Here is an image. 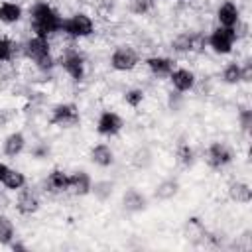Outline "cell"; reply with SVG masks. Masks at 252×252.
<instances>
[{"instance_id":"6da1fadb","label":"cell","mask_w":252,"mask_h":252,"mask_svg":"<svg viewBox=\"0 0 252 252\" xmlns=\"http://www.w3.org/2000/svg\"><path fill=\"white\" fill-rule=\"evenodd\" d=\"M28 16H30V28H32V33L33 35L51 39L53 35L61 33L63 16H61V12L51 2H47V0H35L30 6Z\"/></svg>"},{"instance_id":"7a4b0ae2","label":"cell","mask_w":252,"mask_h":252,"mask_svg":"<svg viewBox=\"0 0 252 252\" xmlns=\"http://www.w3.org/2000/svg\"><path fill=\"white\" fill-rule=\"evenodd\" d=\"M22 55L39 73H51L57 65V57L53 55L51 41L47 37H39V35H33V33L22 43Z\"/></svg>"},{"instance_id":"3957f363","label":"cell","mask_w":252,"mask_h":252,"mask_svg":"<svg viewBox=\"0 0 252 252\" xmlns=\"http://www.w3.org/2000/svg\"><path fill=\"white\" fill-rule=\"evenodd\" d=\"M57 65L63 69V73L69 77V81L81 85L87 79V57L77 45H67L63 47Z\"/></svg>"},{"instance_id":"277c9868","label":"cell","mask_w":252,"mask_h":252,"mask_svg":"<svg viewBox=\"0 0 252 252\" xmlns=\"http://www.w3.org/2000/svg\"><path fill=\"white\" fill-rule=\"evenodd\" d=\"M96 32V24L91 14L87 12H73L69 16H63V28L61 33L71 41H81L91 37Z\"/></svg>"},{"instance_id":"5b68a950","label":"cell","mask_w":252,"mask_h":252,"mask_svg":"<svg viewBox=\"0 0 252 252\" xmlns=\"http://www.w3.org/2000/svg\"><path fill=\"white\" fill-rule=\"evenodd\" d=\"M47 122L55 128H77L81 124V108L79 104L75 102H57L49 108V116H47Z\"/></svg>"},{"instance_id":"8992f818","label":"cell","mask_w":252,"mask_h":252,"mask_svg":"<svg viewBox=\"0 0 252 252\" xmlns=\"http://www.w3.org/2000/svg\"><path fill=\"white\" fill-rule=\"evenodd\" d=\"M108 65L114 73H132L140 65V53L130 43L116 45L108 55Z\"/></svg>"},{"instance_id":"52a82bcc","label":"cell","mask_w":252,"mask_h":252,"mask_svg":"<svg viewBox=\"0 0 252 252\" xmlns=\"http://www.w3.org/2000/svg\"><path fill=\"white\" fill-rule=\"evenodd\" d=\"M238 43L236 30L215 26L207 33V49H211L215 55H230L234 51V45Z\"/></svg>"},{"instance_id":"ba28073f","label":"cell","mask_w":252,"mask_h":252,"mask_svg":"<svg viewBox=\"0 0 252 252\" xmlns=\"http://www.w3.org/2000/svg\"><path fill=\"white\" fill-rule=\"evenodd\" d=\"M205 161H207V165L211 169L220 171V169H226L234 161V152H232V148L226 142L215 140L205 150Z\"/></svg>"},{"instance_id":"9c48e42d","label":"cell","mask_w":252,"mask_h":252,"mask_svg":"<svg viewBox=\"0 0 252 252\" xmlns=\"http://www.w3.org/2000/svg\"><path fill=\"white\" fill-rule=\"evenodd\" d=\"M94 130H96V134L102 136V138H114V136H118V134L124 130V118H122L116 110L104 108V110H100L98 116H96Z\"/></svg>"},{"instance_id":"30bf717a","label":"cell","mask_w":252,"mask_h":252,"mask_svg":"<svg viewBox=\"0 0 252 252\" xmlns=\"http://www.w3.org/2000/svg\"><path fill=\"white\" fill-rule=\"evenodd\" d=\"M14 209L18 215L22 217H33L39 209H41V199L37 195V191L30 185H26L24 189H20L16 193V201H14Z\"/></svg>"},{"instance_id":"8fae6325","label":"cell","mask_w":252,"mask_h":252,"mask_svg":"<svg viewBox=\"0 0 252 252\" xmlns=\"http://www.w3.org/2000/svg\"><path fill=\"white\" fill-rule=\"evenodd\" d=\"M167 81H169V85H171V91L181 93V94L191 93V91H195V87H197V75H195V71L189 69V67H177V65H175V69L169 73Z\"/></svg>"},{"instance_id":"7c38bea8","label":"cell","mask_w":252,"mask_h":252,"mask_svg":"<svg viewBox=\"0 0 252 252\" xmlns=\"http://www.w3.org/2000/svg\"><path fill=\"white\" fill-rule=\"evenodd\" d=\"M215 20H217V26H222V28H236L240 22H242V12H240V6L234 2V0H222L217 10H215Z\"/></svg>"},{"instance_id":"4fadbf2b","label":"cell","mask_w":252,"mask_h":252,"mask_svg":"<svg viewBox=\"0 0 252 252\" xmlns=\"http://www.w3.org/2000/svg\"><path fill=\"white\" fill-rule=\"evenodd\" d=\"M144 65L148 69V73L154 77V79H167L169 73L175 69V59L169 57V55H159V53H154V55H148L144 59Z\"/></svg>"},{"instance_id":"5bb4252c","label":"cell","mask_w":252,"mask_h":252,"mask_svg":"<svg viewBox=\"0 0 252 252\" xmlns=\"http://www.w3.org/2000/svg\"><path fill=\"white\" fill-rule=\"evenodd\" d=\"M89 159H91L96 167L108 169V167H112V165L116 163V152H114V148H112L110 144L98 142V144L91 146V150H89Z\"/></svg>"},{"instance_id":"9a60e30c","label":"cell","mask_w":252,"mask_h":252,"mask_svg":"<svg viewBox=\"0 0 252 252\" xmlns=\"http://www.w3.org/2000/svg\"><path fill=\"white\" fill-rule=\"evenodd\" d=\"M93 177L87 169H73L69 171V193L75 197H87L93 191Z\"/></svg>"},{"instance_id":"2e32d148","label":"cell","mask_w":252,"mask_h":252,"mask_svg":"<svg viewBox=\"0 0 252 252\" xmlns=\"http://www.w3.org/2000/svg\"><path fill=\"white\" fill-rule=\"evenodd\" d=\"M26 146H28L26 134L20 132V130H12L2 140V154L6 158H10V159H16L18 156H22L26 152Z\"/></svg>"},{"instance_id":"e0dca14e","label":"cell","mask_w":252,"mask_h":252,"mask_svg":"<svg viewBox=\"0 0 252 252\" xmlns=\"http://www.w3.org/2000/svg\"><path fill=\"white\" fill-rule=\"evenodd\" d=\"M43 187H45V191H49L53 195L69 193V171H65L63 167L49 169V173L43 181Z\"/></svg>"},{"instance_id":"ac0fdd59","label":"cell","mask_w":252,"mask_h":252,"mask_svg":"<svg viewBox=\"0 0 252 252\" xmlns=\"http://www.w3.org/2000/svg\"><path fill=\"white\" fill-rule=\"evenodd\" d=\"M26 12L24 6L16 0H2L0 2V24L2 26H16L24 20Z\"/></svg>"},{"instance_id":"d6986e66","label":"cell","mask_w":252,"mask_h":252,"mask_svg":"<svg viewBox=\"0 0 252 252\" xmlns=\"http://www.w3.org/2000/svg\"><path fill=\"white\" fill-rule=\"evenodd\" d=\"M226 195L236 205H248L252 201V187H250V183H246L242 179H234L228 183Z\"/></svg>"},{"instance_id":"ffe728a7","label":"cell","mask_w":252,"mask_h":252,"mask_svg":"<svg viewBox=\"0 0 252 252\" xmlns=\"http://www.w3.org/2000/svg\"><path fill=\"white\" fill-rule=\"evenodd\" d=\"M18 55H22V43L10 35H0V65L12 63Z\"/></svg>"},{"instance_id":"44dd1931","label":"cell","mask_w":252,"mask_h":252,"mask_svg":"<svg viewBox=\"0 0 252 252\" xmlns=\"http://www.w3.org/2000/svg\"><path fill=\"white\" fill-rule=\"evenodd\" d=\"M220 81L224 85L236 87L240 83H244V71H242V63L240 61H228L222 71H220Z\"/></svg>"},{"instance_id":"7402d4cb","label":"cell","mask_w":252,"mask_h":252,"mask_svg":"<svg viewBox=\"0 0 252 252\" xmlns=\"http://www.w3.org/2000/svg\"><path fill=\"white\" fill-rule=\"evenodd\" d=\"M2 185H4V189L12 191V193H18L20 189H24L28 185V175L22 169L10 167L8 173H6V177H4V181H2Z\"/></svg>"},{"instance_id":"603a6c76","label":"cell","mask_w":252,"mask_h":252,"mask_svg":"<svg viewBox=\"0 0 252 252\" xmlns=\"http://www.w3.org/2000/svg\"><path fill=\"white\" fill-rule=\"evenodd\" d=\"M195 159H197V154L189 142H179L175 146V161L181 167H191L195 163Z\"/></svg>"},{"instance_id":"cb8c5ba5","label":"cell","mask_w":252,"mask_h":252,"mask_svg":"<svg viewBox=\"0 0 252 252\" xmlns=\"http://www.w3.org/2000/svg\"><path fill=\"white\" fill-rule=\"evenodd\" d=\"M122 203H124V209L130 211V213H138V211H144L146 209V197L138 189H134V187L124 193Z\"/></svg>"},{"instance_id":"d4e9b609","label":"cell","mask_w":252,"mask_h":252,"mask_svg":"<svg viewBox=\"0 0 252 252\" xmlns=\"http://www.w3.org/2000/svg\"><path fill=\"white\" fill-rule=\"evenodd\" d=\"M14 240H16V224L6 213H0V246H10Z\"/></svg>"},{"instance_id":"484cf974","label":"cell","mask_w":252,"mask_h":252,"mask_svg":"<svg viewBox=\"0 0 252 252\" xmlns=\"http://www.w3.org/2000/svg\"><path fill=\"white\" fill-rule=\"evenodd\" d=\"M207 51V33L193 30L189 32V55H203Z\"/></svg>"},{"instance_id":"4316f807","label":"cell","mask_w":252,"mask_h":252,"mask_svg":"<svg viewBox=\"0 0 252 252\" xmlns=\"http://www.w3.org/2000/svg\"><path fill=\"white\" fill-rule=\"evenodd\" d=\"M124 102H126V106H130V108H140L142 106V102L146 100V93H144V89H140V87H130V89H126L124 91Z\"/></svg>"},{"instance_id":"83f0119b","label":"cell","mask_w":252,"mask_h":252,"mask_svg":"<svg viewBox=\"0 0 252 252\" xmlns=\"http://www.w3.org/2000/svg\"><path fill=\"white\" fill-rule=\"evenodd\" d=\"M177 191H179V183H177L175 179H165V181H161V183L156 187V197L167 201V199H171L173 195H177Z\"/></svg>"},{"instance_id":"f1b7e54d","label":"cell","mask_w":252,"mask_h":252,"mask_svg":"<svg viewBox=\"0 0 252 252\" xmlns=\"http://www.w3.org/2000/svg\"><path fill=\"white\" fill-rule=\"evenodd\" d=\"M154 10V0H128V12L134 16H148Z\"/></svg>"},{"instance_id":"f546056e","label":"cell","mask_w":252,"mask_h":252,"mask_svg":"<svg viewBox=\"0 0 252 252\" xmlns=\"http://www.w3.org/2000/svg\"><path fill=\"white\" fill-rule=\"evenodd\" d=\"M171 51L179 55H189V32H181L171 39Z\"/></svg>"},{"instance_id":"4dcf8cb0","label":"cell","mask_w":252,"mask_h":252,"mask_svg":"<svg viewBox=\"0 0 252 252\" xmlns=\"http://www.w3.org/2000/svg\"><path fill=\"white\" fill-rule=\"evenodd\" d=\"M236 118H238V126H240V130L248 134V132H250V126H252V110H250L248 106H244V108L238 110Z\"/></svg>"},{"instance_id":"1f68e13d","label":"cell","mask_w":252,"mask_h":252,"mask_svg":"<svg viewBox=\"0 0 252 252\" xmlns=\"http://www.w3.org/2000/svg\"><path fill=\"white\" fill-rule=\"evenodd\" d=\"M47 154H49V148H47L45 144H37V146H33V148H32V156H33V158H37V159L47 158Z\"/></svg>"},{"instance_id":"d6a6232c","label":"cell","mask_w":252,"mask_h":252,"mask_svg":"<svg viewBox=\"0 0 252 252\" xmlns=\"http://www.w3.org/2000/svg\"><path fill=\"white\" fill-rule=\"evenodd\" d=\"M10 197H8V189H0V213H4L10 207Z\"/></svg>"},{"instance_id":"836d02e7","label":"cell","mask_w":252,"mask_h":252,"mask_svg":"<svg viewBox=\"0 0 252 252\" xmlns=\"http://www.w3.org/2000/svg\"><path fill=\"white\" fill-rule=\"evenodd\" d=\"M8 169H10V165L0 159V185H2V181H4V177H6V173H8Z\"/></svg>"}]
</instances>
